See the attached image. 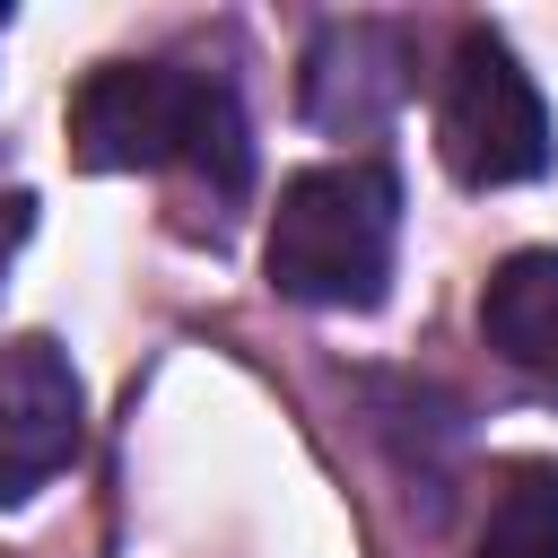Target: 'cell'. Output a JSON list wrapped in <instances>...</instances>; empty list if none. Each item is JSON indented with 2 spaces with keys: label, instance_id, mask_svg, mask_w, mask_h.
<instances>
[{
  "label": "cell",
  "instance_id": "cell-6",
  "mask_svg": "<svg viewBox=\"0 0 558 558\" xmlns=\"http://www.w3.org/2000/svg\"><path fill=\"white\" fill-rule=\"evenodd\" d=\"M480 340L532 384L558 401V244H523L488 270L480 288Z\"/></svg>",
  "mask_w": 558,
  "mask_h": 558
},
{
  "label": "cell",
  "instance_id": "cell-4",
  "mask_svg": "<svg viewBox=\"0 0 558 558\" xmlns=\"http://www.w3.org/2000/svg\"><path fill=\"white\" fill-rule=\"evenodd\" d=\"M87 445V392L52 331H17L0 349V506L52 488Z\"/></svg>",
  "mask_w": 558,
  "mask_h": 558
},
{
  "label": "cell",
  "instance_id": "cell-2",
  "mask_svg": "<svg viewBox=\"0 0 558 558\" xmlns=\"http://www.w3.org/2000/svg\"><path fill=\"white\" fill-rule=\"evenodd\" d=\"M392 244H401V174L384 157H340L279 183L262 270L296 305L366 314L392 288Z\"/></svg>",
  "mask_w": 558,
  "mask_h": 558
},
{
  "label": "cell",
  "instance_id": "cell-7",
  "mask_svg": "<svg viewBox=\"0 0 558 558\" xmlns=\"http://www.w3.org/2000/svg\"><path fill=\"white\" fill-rule=\"evenodd\" d=\"M471 558H558V462H514L497 480Z\"/></svg>",
  "mask_w": 558,
  "mask_h": 558
},
{
  "label": "cell",
  "instance_id": "cell-5",
  "mask_svg": "<svg viewBox=\"0 0 558 558\" xmlns=\"http://www.w3.org/2000/svg\"><path fill=\"white\" fill-rule=\"evenodd\" d=\"M410 26L392 17H331L305 44V122L323 131H375L410 96Z\"/></svg>",
  "mask_w": 558,
  "mask_h": 558
},
{
  "label": "cell",
  "instance_id": "cell-1",
  "mask_svg": "<svg viewBox=\"0 0 558 558\" xmlns=\"http://www.w3.org/2000/svg\"><path fill=\"white\" fill-rule=\"evenodd\" d=\"M70 157L96 174H192L218 201L253 183V122L227 70L201 61H105L70 96Z\"/></svg>",
  "mask_w": 558,
  "mask_h": 558
},
{
  "label": "cell",
  "instance_id": "cell-3",
  "mask_svg": "<svg viewBox=\"0 0 558 558\" xmlns=\"http://www.w3.org/2000/svg\"><path fill=\"white\" fill-rule=\"evenodd\" d=\"M436 148H445L453 183H471V192H506V183L549 174V157H558L549 105H541L532 70L514 61V44H506L497 26H462V44H453V61H445Z\"/></svg>",
  "mask_w": 558,
  "mask_h": 558
}]
</instances>
